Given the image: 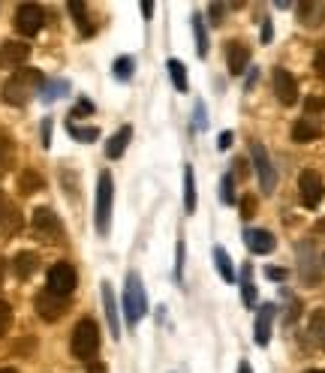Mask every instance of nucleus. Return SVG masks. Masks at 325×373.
<instances>
[{
  "mask_svg": "<svg viewBox=\"0 0 325 373\" xmlns=\"http://www.w3.org/2000/svg\"><path fill=\"white\" fill-rule=\"evenodd\" d=\"M70 12H72V18H76L79 31H82L84 36L91 33V21H87V6H84V4H79V0H72V4H70Z\"/></svg>",
  "mask_w": 325,
  "mask_h": 373,
  "instance_id": "nucleus-31",
  "label": "nucleus"
},
{
  "mask_svg": "<svg viewBox=\"0 0 325 373\" xmlns=\"http://www.w3.org/2000/svg\"><path fill=\"white\" fill-rule=\"evenodd\" d=\"M274 94L283 106H295L298 102V82L292 79L290 70H274Z\"/></svg>",
  "mask_w": 325,
  "mask_h": 373,
  "instance_id": "nucleus-12",
  "label": "nucleus"
},
{
  "mask_svg": "<svg viewBox=\"0 0 325 373\" xmlns=\"http://www.w3.org/2000/svg\"><path fill=\"white\" fill-rule=\"evenodd\" d=\"M314 70L319 72V79H325V48L316 51V60H314Z\"/></svg>",
  "mask_w": 325,
  "mask_h": 373,
  "instance_id": "nucleus-40",
  "label": "nucleus"
},
{
  "mask_svg": "<svg viewBox=\"0 0 325 373\" xmlns=\"http://www.w3.org/2000/svg\"><path fill=\"white\" fill-rule=\"evenodd\" d=\"M43 175L40 172H33V169H24L21 175H18V190L24 193V196H31V193H36V190H43Z\"/></svg>",
  "mask_w": 325,
  "mask_h": 373,
  "instance_id": "nucleus-27",
  "label": "nucleus"
},
{
  "mask_svg": "<svg viewBox=\"0 0 325 373\" xmlns=\"http://www.w3.org/2000/svg\"><path fill=\"white\" fill-rule=\"evenodd\" d=\"M43 148H52V121H43Z\"/></svg>",
  "mask_w": 325,
  "mask_h": 373,
  "instance_id": "nucleus-41",
  "label": "nucleus"
},
{
  "mask_svg": "<svg viewBox=\"0 0 325 373\" xmlns=\"http://www.w3.org/2000/svg\"><path fill=\"white\" fill-rule=\"evenodd\" d=\"M99 295H103V310H106V323L111 337H121V316H118V304H115V292H111V283H103L99 286Z\"/></svg>",
  "mask_w": 325,
  "mask_h": 373,
  "instance_id": "nucleus-15",
  "label": "nucleus"
},
{
  "mask_svg": "<svg viewBox=\"0 0 325 373\" xmlns=\"http://www.w3.org/2000/svg\"><path fill=\"white\" fill-rule=\"evenodd\" d=\"M91 112H94V102H91V99H79L70 118H82V114H91Z\"/></svg>",
  "mask_w": 325,
  "mask_h": 373,
  "instance_id": "nucleus-36",
  "label": "nucleus"
},
{
  "mask_svg": "<svg viewBox=\"0 0 325 373\" xmlns=\"http://www.w3.org/2000/svg\"><path fill=\"white\" fill-rule=\"evenodd\" d=\"M33 307H36V313H40V319H45V323H57V319L67 313V298L45 289V292L36 295Z\"/></svg>",
  "mask_w": 325,
  "mask_h": 373,
  "instance_id": "nucleus-10",
  "label": "nucleus"
},
{
  "mask_svg": "<svg viewBox=\"0 0 325 373\" xmlns=\"http://www.w3.org/2000/svg\"><path fill=\"white\" fill-rule=\"evenodd\" d=\"M130 139H133V126H121V130L109 139V145H106V157H109V160L123 157V151H127Z\"/></svg>",
  "mask_w": 325,
  "mask_h": 373,
  "instance_id": "nucleus-18",
  "label": "nucleus"
},
{
  "mask_svg": "<svg viewBox=\"0 0 325 373\" xmlns=\"http://www.w3.org/2000/svg\"><path fill=\"white\" fill-rule=\"evenodd\" d=\"M262 43H271V21H262Z\"/></svg>",
  "mask_w": 325,
  "mask_h": 373,
  "instance_id": "nucleus-45",
  "label": "nucleus"
},
{
  "mask_svg": "<svg viewBox=\"0 0 325 373\" xmlns=\"http://www.w3.org/2000/svg\"><path fill=\"white\" fill-rule=\"evenodd\" d=\"M193 36H196V55L199 58H208V33H205V21L202 16H193Z\"/></svg>",
  "mask_w": 325,
  "mask_h": 373,
  "instance_id": "nucleus-28",
  "label": "nucleus"
},
{
  "mask_svg": "<svg viewBox=\"0 0 325 373\" xmlns=\"http://www.w3.org/2000/svg\"><path fill=\"white\" fill-rule=\"evenodd\" d=\"M256 79H259V70H250V75H247V91L256 85Z\"/></svg>",
  "mask_w": 325,
  "mask_h": 373,
  "instance_id": "nucleus-47",
  "label": "nucleus"
},
{
  "mask_svg": "<svg viewBox=\"0 0 325 373\" xmlns=\"http://www.w3.org/2000/svg\"><path fill=\"white\" fill-rule=\"evenodd\" d=\"M184 211H196V172L193 166H184Z\"/></svg>",
  "mask_w": 325,
  "mask_h": 373,
  "instance_id": "nucleus-21",
  "label": "nucleus"
},
{
  "mask_svg": "<svg viewBox=\"0 0 325 373\" xmlns=\"http://www.w3.org/2000/svg\"><path fill=\"white\" fill-rule=\"evenodd\" d=\"M196 130H205V102H196V121H193Z\"/></svg>",
  "mask_w": 325,
  "mask_h": 373,
  "instance_id": "nucleus-39",
  "label": "nucleus"
},
{
  "mask_svg": "<svg viewBox=\"0 0 325 373\" xmlns=\"http://www.w3.org/2000/svg\"><path fill=\"white\" fill-rule=\"evenodd\" d=\"M214 265H217V271H220V277L226 280V283H235V265H232V259H229V253L223 250V247H214Z\"/></svg>",
  "mask_w": 325,
  "mask_h": 373,
  "instance_id": "nucleus-23",
  "label": "nucleus"
},
{
  "mask_svg": "<svg viewBox=\"0 0 325 373\" xmlns=\"http://www.w3.org/2000/svg\"><path fill=\"white\" fill-rule=\"evenodd\" d=\"M307 331H310V340H314L319 350H325V310H314Z\"/></svg>",
  "mask_w": 325,
  "mask_h": 373,
  "instance_id": "nucleus-24",
  "label": "nucleus"
},
{
  "mask_svg": "<svg viewBox=\"0 0 325 373\" xmlns=\"http://www.w3.org/2000/svg\"><path fill=\"white\" fill-rule=\"evenodd\" d=\"M31 223L36 229V235L45 238V241H60V235H64V226H60L57 214L52 208H36L33 217H31Z\"/></svg>",
  "mask_w": 325,
  "mask_h": 373,
  "instance_id": "nucleus-9",
  "label": "nucleus"
},
{
  "mask_svg": "<svg viewBox=\"0 0 325 373\" xmlns=\"http://www.w3.org/2000/svg\"><path fill=\"white\" fill-rule=\"evenodd\" d=\"M166 70H169V75H172V85H175V91H181V94H187V87H190V82H187V67L181 60H169L166 63Z\"/></svg>",
  "mask_w": 325,
  "mask_h": 373,
  "instance_id": "nucleus-25",
  "label": "nucleus"
},
{
  "mask_svg": "<svg viewBox=\"0 0 325 373\" xmlns=\"http://www.w3.org/2000/svg\"><path fill=\"white\" fill-rule=\"evenodd\" d=\"M36 265H40V256L31 253V250H24L16 256V262H12V271H16L18 280H28L33 271H36Z\"/></svg>",
  "mask_w": 325,
  "mask_h": 373,
  "instance_id": "nucleus-19",
  "label": "nucleus"
},
{
  "mask_svg": "<svg viewBox=\"0 0 325 373\" xmlns=\"http://www.w3.org/2000/svg\"><path fill=\"white\" fill-rule=\"evenodd\" d=\"M70 350L82 362H94V355L99 350V328L94 319H82V323L72 328V340H70Z\"/></svg>",
  "mask_w": 325,
  "mask_h": 373,
  "instance_id": "nucleus-4",
  "label": "nucleus"
},
{
  "mask_svg": "<svg viewBox=\"0 0 325 373\" xmlns=\"http://www.w3.org/2000/svg\"><path fill=\"white\" fill-rule=\"evenodd\" d=\"M256 214V199L253 196H244L241 199V217H253Z\"/></svg>",
  "mask_w": 325,
  "mask_h": 373,
  "instance_id": "nucleus-38",
  "label": "nucleus"
},
{
  "mask_svg": "<svg viewBox=\"0 0 325 373\" xmlns=\"http://www.w3.org/2000/svg\"><path fill=\"white\" fill-rule=\"evenodd\" d=\"M322 259H325V256H322Z\"/></svg>",
  "mask_w": 325,
  "mask_h": 373,
  "instance_id": "nucleus-54",
  "label": "nucleus"
},
{
  "mask_svg": "<svg viewBox=\"0 0 325 373\" xmlns=\"http://www.w3.org/2000/svg\"><path fill=\"white\" fill-rule=\"evenodd\" d=\"M67 91H70V82H67V79H52V82L43 85L40 99H43V102H55V99H60V97H67Z\"/></svg>",
  "mask_w": 325,
  "mask_h": 373,
  "instance_id": "nucleus-22",
  "label": "nucleus"
},
{
  "mask_svg": "<svg viewBox=\"0 0 325 373\" xmlns=\"http://www.w3.org/2000/svg\"><path fill=\"white\" fill-rule=\"evenodd\" d=\"M304 106H307V112H322L325 109V99H307Z\"/></svg>",
  "mask_w": 325,
  "mask_h": 373,
  "instance_id": "nucleus-44",
  "label": "nucleus"
},
{
  "mask_svg": "<svg viewBox=\"0 0 325 373\" xmlns=\"http://www.w3.org/2000/svg\"><path fill=\"white\" fill-rule=\"evenodd\" d=\"M0 286H4V262H0Z\"/></svg>",
  "mask_w": 325,
  "mask_h": 373,
  "instance_id": "nucleus-51",
  "label": "nucleus"
},
{
  "mask_svg": "<svg viewBox=\"0 0 325 373\" xmlns=\"http://www.w3.org/2000/svg\"><path fill=\"white\" fill-rule=\"evenodd\" d=\"M31 58V45L24 43H4L0 45V70H16Z\"/></svg>",
  "mask_w": 325,
  "mask_h": 373,
  "instance_id": "nucleus-13",
  "label": "nucleus"
},
{
  "mask_svg": "<svg viewBox=\"0 0 325 373\" xmlns=\"http://www.w3.org/2000/svg\"><path fill=\"white\" fill-rule=\"evenodd\" d=\"M319 136H322V126L314 124L310 118H302V121H298V124L292 126V139H295V141H302V145H304V141L319 139Z\"/></svg>",
  "mask_w": 325,
  "mask_h": 373,
  "instance_id": "nucleus-20",
  "label": "nucleus"
},
{
  "mask_svg": "<svg viewBox=\"0 0 325 373\" xmlns=\"http://www.w3.org/2000/svg\"><path fill=\"white\" fill-rule=\"evenodd\" d=\"M268 280H286V268H265Z\"/></svg>",
  "mask_w": 325,
  "mask_h": 373,
  "instance_id": "nucleus-43",
  "label": "nucleus"
},
{
  "mask_svg": "<svg viewBox=\"0 0 325 373\" xmlns=\"http://www.w3.org/2000/svg\"><path fill=\"white\" fill-rule=\"evenodd\" d=\"M226 63H229V72H232V75L247 72L250 48H247L244 43H229V48H226Z\"/></svg>",
  "mask_w": 325,
  "mask_h": 373,
  "instance_id": "nucleus-16",
  "label": "nucleus"
},
{
  "mask_svg": "<svg viewBox=\"0 0 325 373\" xmlns=\"http://www.w3.org/2000/svg\"><path fill=\"white\" fill-rule=\"evenodd\" d=\"M43 85H45V79L40 70L21 67L4 82V102H9V106H24V102H31L43 91Z\"/></svg>",
  "mask_w": 325,
  "mask_h": 373,
  "instance_id": "nucleus-1",
  "label": "nucleus"
},
{
  "mask_svg": "<svg viewBox=\"0 0 325 373\" xmlns=\"http://www.w3.org/2000/svg\"><path fill=\"white\" fill-rule=\"evenodd\" d=\"M226 9L229 6H223V4H211L208 12H211V18H214V24H223V16H226Z\"/></svg>",
  "mask_w": 325,
  "mask_h": 373,
  "instance_id": "nucleus-37",
  "label": "nucleus"
},
{
  "mask_svg": "<svg viewBox=\"0 0 325 373\" xmlns=\"http://www.w3.org/2000/svg\"><path fill=\"white\" fill-rule=\"evenodd\" d=\"M0 373H18V370H12V367H4V370H0Z\"/></svg>",
  "mask_w": 325,
  "mask_h": 373,
  "instance_id": "nucleus-52",
  "label": "nucleus"
},
{
  "mask_svg": "<svg viewBox=\"0 0 325 373\" xmlns=\"http://www.w3.org/2000/svg\"><path fill=\"white\" fill-rule=\"evenodd\" d=\"M184 259H187V247H184V241H178V247H175V280L178 283L184 277Z\"/></svg>",
  "mask_w": 325,
  "mask_h": 373,
  "instance_id": "nucleus-34",
  "label": "nucleus"
},
{
  "mask_svg": "<svg viewBox=\"0 0 325 373\" xmlns=\"http://www.w3.org/2000/svg\"><path fill=\"white\" fill-rule=\"evenodd\" d=\"M123 313H127L130 325H139L148 313V295L142 286V277L136 271L127 274V286H123Z\"/></svg>",
  "mask_w": 325,
  "mask_h": 373,
  "instance_id": "nucleus-2",
  "label": "nucleus"
},
{
  "mask_svg": "<svg viewBox=\"0 0 325 373\" xmlns=\"http://www.w3.org/2000/svg\"><path fill=\"white\" fill-rule=\"evenodd\" d=\"M241 298L247 307H256V286H253V268H241Z\"/></svg>",
  "mask_w": 325,
  "mask_h": 373,
  "instance_id": "nucleus-26",
  "label": "nucleus"
},
{
  "mask_svg": "<svg viewBox=\"0 0 325 373\" xmlns=\"http://www.w3.org/2000/svg\"><path fill=\"white\" fill-rule=\"evenodd\" d=\"M4 208H6V199H4V190H0V220H4Z\"/></svg>",
  "mask_w": 325,
  "mask_h": 373,
  "instance_id": "nucleus-49",
  "label": "nucleus"
},
{
  "mask_svg": "<svg viewBox=\"0 0 325 373\" xmlns=\"http://www.w3.org/2000/svg\"><path fill=\"white\" fill-rule=\"evenodd\" d=\"M220 202L223 205H232L235 202V178L232 175H223V181H220Z\"/></svg>",
  "mask_w": 325,
  "mask_h": 373,
  "instance_id": "nucleus-33",
  "label": "nucleus"
},
{
  "mask_svg": "<svg viewBox=\"0 0 325 373\" xmlns=\"http://www.w3.org/2000/svg\"><path fill=\"white\" fill-rule=\"evenodd\" d=\"M67 133L72 136V139H79V141H94V139H99V130L97 126H79V124H67Z\"/></svg>",
  "mask_w": 325,
  "mask_h": 373,
  "instance_id": "nucleus-32",
  "label": "nucleus"
},
{
  "mask_svg": "<svg viewBox=\"0 0 325 373\" xmlns=\"http://www.w3.org/2000/svg\"><path fill=\"white\" fill-rule=\"evenodd\" d=\"M111 202H115V181H111L109 172H103L97 181V208H94V223L99 235H109L111 229Z\"/></svg>",
  "mask_w": 325,
  "mask_h": 373,
  "instance_id": "nucleus-3",
  "label": "nucleus"
},
{
  "mask_svg": "<svg viewBox=\"0 0 325 373\" xmlns=\"http://www.w3.org/2000/svg\"><path fill=\"white\" fill-rule=\"evenodd\" d=\"M322 196H325V184H322L319 172L304 169L298 175V199H302V205L304 208H319Z\"/></svg>",
  "mask_w": 325,
  "mask_h": 373,
  "instance_id": "nucleus-6",
  "label": "nucleus"
},
{
  "mask_svg": "<svg viewBox=\"0 0 325 373\" xmlns=\"http://www.w3.org/2000/svg\"><path fill=\"white\" fill-rule=\"evenodd\" d=\"M9 325H12V307L6 301H0V337L9 331Z\"/></svg>",
  "mask_w": 325,
  "mask_h": 373,
  "instance_id": "nucleus-35",
  "label": "nucleus"
},
{
  "mask_svg": "<svg viewBox=\"0 0 325 373\" xmlns=\"http://www.w3.org/2000/svg\"><path fill=\"white\" fill-rule=\"evenodd\" d=\"M76 268H72L70 262H57L48 268V292H55V295H67L76 289Z\"/></svg>",
  "mask_w": 325,
  "mask_h": 373,
  "instance_id": "nucleus-8",
  "label": "nucleus"
},
{
  "mask_svg": "<svg viewBox=\"0 0 325 373\" xmlns=\"http://www.w3.org/2000/svg\"><path fill=\"white\" fill-rule=\"evenodd\" d=\"M12 160H16V145H12V139L6 133H0V172H6Z\"/></svg>",
  "mask_w": 325,
  "mask_h": 373,
  "instance_id": "nucleus-29",
  "label": "nucleus"
},
{
  "mask_svg": "<svg viewBox=\"0 0 325 373\" xmlns=\"http://www.w3.org/2000/svg\"><path fill=\"white\" fill-rule=\"evenodd\" d=\"M304 373H325V370H304Z\"/></svg>",
  "mask_w": 325,
  "mask_h": 373,
  "instance_id": "nucleus-53",
  "label": "nucleus"
},
{
  "mask_svg": "<svg viewBox=\"0 0 325 373\" xmlns=\"http://www.w3.org/2000/svg\"><path fill=\"white\" fill-rule=\"evenodd\" d=\"M244 244H247V250L256 253V256H265V253H271L274 247H277V241H274V235L268 232V229H247Z\"/></svg>",
  "mask_w": 325,
  "mask_h": 373,
  "instance_id": "nucleus-14",
  "label": "nucleus"
},
{
  "mask_svg": "<svg viewBox=\"0 0 325 373\" xmlns=\"http://www.w3.org/2000/svg\"><path fill=\"white\" fill-rule=\"evenodd\" d=\"M133 70H136V60H133L130 55L118 58V60H115V67H111V72H115V79H118V82H127L130 75H133Z\"/></svg>",
  "mask_w": 325,
  "mask_h": 373,
  "instance_id": "nucleus-30",
  "label": "nucleus"
},
{
  "mask_svg": "<svg viewBox=\"0 0 325 373\" xmlns=\"http://www.w3.org/2000/svg\"><path fill=\"white\" fill-rule=\"evenodd\" d=\"M274 316H277V307L274 304H262L256 310V323H253V340L259 346H268L271 340V328H274Z\"/></svg>",
  "mask_w": 325,
  "mask_h": 373,
  "instance_id": "nucleus-11",
  "label": "nucleus"
},
{
  "mask_svg": "<svg viewBox=\"0 0 325 373\" xmlns=\"http://www.w3.org/2000/svg\"><path fill=\"white\" fill-rule=\"evenodd\" d=\"M45 24V12L40 4H21L16 12V28L21 36H36Z\"/></svg>",
  "mask_w": 325,
  "mask_h": 373,
  "instance_id": "nucleus-7",
  "label": "nucleus"
},
{
  "mask_svg": "<svg viewBox=\"0 0 325 373\" xmlns=\"http://www.w3.org/2000/svg\"><path fill=\"white\" fill-rule=\"evenodd\" d=\"M250 160H253V166H256L259 187L265 193H274V187H277V172H274L271 157H268V151H265L262 141H253V145H250Z\"/></svg>",
  "mask_w": 325,
  "mask_h": 373,
  "instance_id": "nucleus-5",
  "label": "nucleus"
},
{
  "mask_svg": "<svg viewBox=\"0 0 325 373\" xmlns=\"http://www.w3.org/2000/svg\"><path fill=\"white\" fill-rule=\"evenodd\" d=\"M232 141H235V136L226 130V133H220V139H217V148H220V151H229V145H232Z\"/></svg>",
  "mask_w": 325,
  "mask_h": 373,
  "instance_id": "nucleus-42",
  "label": "nucleus"
},
{
  "mask_svg": "<svg viewBox=\"0 0 325 373\" xmlns=\"http://www.w3.org/2000/svg\"><path fill=\"white\" fill-rule=\"evenodd\" d=\"M298 18H302L307 28H319L325 21V4H319V0H307V4L298 6Z\"/></svg>",
  "mask_w": 325,
  "mask_h": 373,
  "instance_id": "nucleus-17",
  "label": "nucleus"
},
{
  "mask_svg": "<svg viewBox=\"0 0 325 373\" xmlns=\"http://www.w3.org/2000/svg\"><path fill=\"white\" fill-rule=\"evenodd\" d=\"M87 373H106L103 362H87Z\"/></svg>",
  "mask_w": 325,
  "mask_h": 373,
  "instance_id": "nucleus-46",
  "label": "nucleus"
},
{
  "mask_svg": "<svg viewBox=\"0 0 325 373\" xmlns=\"http://www.w3.org/2000/svg\"><path fill=\"white\" fill-rule=\"evenodd\" d=\"M142 16L151 18V16H154V4H142Z\"/></svg>",
  "mask_w": 325,
  "mask_h": 373,
  "instance_id": "nucleus-48",
  "label": "nucleus"
},
{
  "mask_svg": "<svg viewBox=\"0 0 325 373\" xmlns=\"http://www.w3.org/2000/svg\"><path fill=\"white\" fill-rule=\"evenodd\" d=\"M238 373H253V370H250V364H247V362H241V364H238Z\"/></svg>",
  "mask_w": 325,
  "mask_h": 373,
  "instance_id": "nucleus-50",
  "label": "nucleus"
}]
</instances>
